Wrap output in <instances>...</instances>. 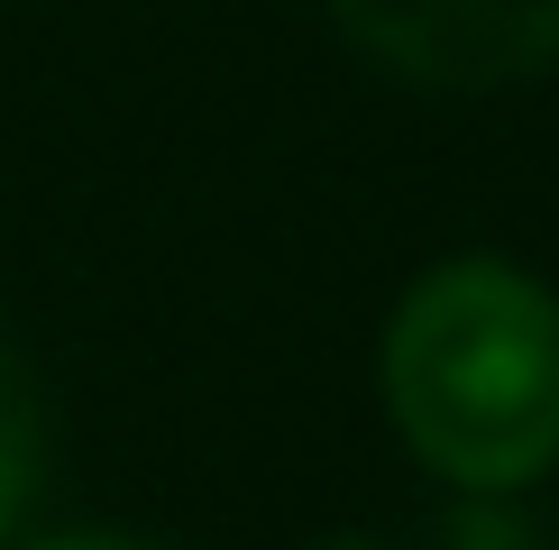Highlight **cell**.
Wrapping results in <instances>:
<instances>
[{
  "label": "cell",
  "mask_w": 559,
  "mask_h": 550,
  "mask_svg": "<svg viewBox=\"0 0 559 550\" xmlns=\"http://www.w3.org/2000/svg\"><path fill=\"white\" fill-rule=\"evenodd\" d=\"M394 431L477 495L532 487L559 458V303L514 266H440L385 331Z\"/></svg>",
  "instance_id": "6da1fadb"
},
{
  "label": "cell",
  "mask_w": 559,
  "mask_h": 550,
  "mask_svg": "<svg viewBox=\"0 0 559 550\" xmlns=\"http://www.w3.org/2000/svg\"><path fill=\"white\" fill-rule=\"evenodd\" d=\"M377 64L440 92L523 83L559 56V0H331Z\"/></svg>",
  "instance_id": "7a4b0ae2"
},
{
  "label": "cell",
  "mask_w": 559,
  "mask_h": 550,
  "mask_svg": "<svg viewBox=\"0 0 559 550\" xmlns=\"http://www.w3.org/2000/svg\"><path fill=\"white\" fill-rule=\"evenodd\" d=\"M37 458H46L37 376H28V358L10 349V331H0V533L28 514V495H37Z\"/></svg>",
  "instance_id": "3957f363"
},
{
  "label": "cell",
  "mask_w": 559,
  "mask_h": 550,
  "mask_svg": "<svg viewBox=\"0 0 559 550\" xmlns=\"http://www.w3.org/2000/svg\"><path fill=\"white\" fill-rule=\"evenodd\" d=\"M321 550H385V541H367V533H340V541H321Z\"/></svg>",
  "instance_id": "277c9868"
},
{
  "label": "cell",
  "mask_w": 559,
  "mask_h": 550,
  "mask_svg": "<svg viewBox=\"0 0 559 550\" xmlns=\"http://www.w3.org/2000/svg\"><path fill=\"white\" fill-rule=\"evenodd\" d=\"M56 550H138V541H56Z\"/></svg>",
  "instance_id": "5b68a950"
}]
</instances>
